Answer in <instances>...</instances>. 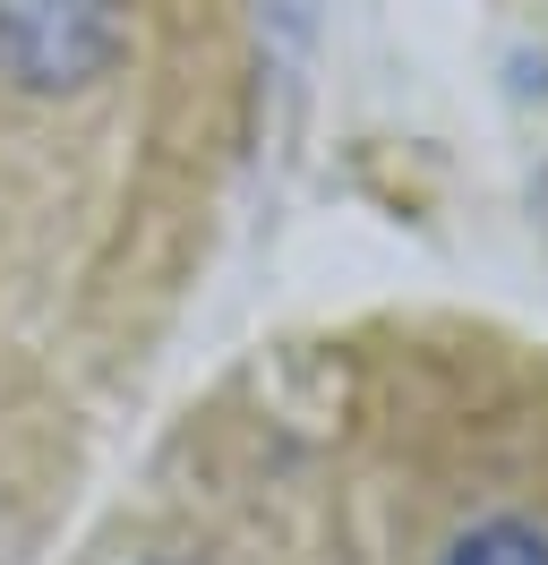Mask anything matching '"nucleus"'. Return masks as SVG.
Segmentation results:
<instances>
[{
	"instance_id": "nucleus-2",
	"label": "nucleus",
	"mask_w": 548,
	"mask_h": 565,
	"mask_svg": "<svg viewBox=\"0 0 548 565\" xmlns=\"http://www.w3.org/2000/svg\"><path fill=\"white\" fill-rule=\"evenodd\" d=\"M445 565H548V531H531L523 514H497V523L463 531Z\"/></svg>"
},
{
	"instance_id": "nucleus-1",
	"label": "nucleus",
	"mask_w": 548,
	"mask_h": 565,
	"mask_svg": "<svg viewBox=\"0 0 548 565\" xmlns=\"http://www.w3.org/2000/svg\"><path fill=\"white\" fill-rule=\"evenodd\" d=\"M137 0H0V77L18 95H77L120 70Z\"/></svg>"
}]
</instances>
